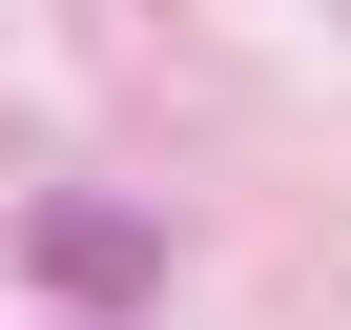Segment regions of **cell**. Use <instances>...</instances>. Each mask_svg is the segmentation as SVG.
Instances as JSON below:
<instances>
[{"label": "cell", "instance_id": "cell-1", "mask_svg": "<svg viewBox=\"0 0 351 330\" xmlns=\"http://www.w3.org/2000/svg\"><path fill=\"white\" fill-rule=\"evenodd\" d=\"M42 289H145V227L124 207H42Z\"/></svg>", "mask_w": 351, "mask_h": 330}]
</instances>
